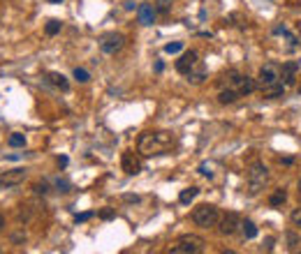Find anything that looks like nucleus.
I'll list each match as a JSON object with an SVG mask.
<instances>
[{
  "instance_id": "obj_14",
  "label": "nucleus",
  "mask_w": 301,
  "mask_h": 254,
  "mask_svg": "<svg viewBox=\"0 0 301 254\" xmlns=\"http://www.w3.org/2000/svg\"><path fill=\"white\" fill-rule=\"evenodd\" d=\"M255 88H257V83L250 79V77H239V81H236V90H239V95H250Z\"/></svg>"
},
{
  "instance_id": "obj_9",
  "label": "nucleus",
  "mask_w": 301,
  "mask_h": 254,
  "mask_svg": "<svg viewBox=\"0 0 301 254\" xmlns=\"http://www.w3.org/2000/svg\"><path fill=\"white\" fill-rule=\"evenodd\" d=\"M197 65H199V60H197V53L195 51H186L181 58L176 60V70L183 74V77H188L190 72L195 70Z\"/></svg>"
},
{
  "instance_id": "obj_35",
  "label": "nucleus",
  "mask_w": 301,
  "mask_h": 254,
  "mask_svg": "<svg viewBox=\"0 0 301 254\" xmlns=\"http://www.w3.org/2000/svg\"><path fill=\"white\" fill-rule=\"evenodd\" d=\"M299 93H301V86H299Z\"/></svg>"
},
{
  "instance_id": "obj_32",
  "label": "nucleus",
  "mask_w": 301,
  "mask_h": 254,
  "mask_svg": "<svg viewBox=\"0 0 301 254\" xmlns=\"http://www.w3.org/2000/svg\"><path fill=\"white\" fill-rule=\"evenodd\" d=\"M5 229V215H0V231Z\"/></svg>"
},
{
  "instance_id": "obj_30",
  "label": "nucleus",
  "mask_w": 301,
  "mask_h": 254,
  "mask_svg": "<svg viewBox=\"0 0 301 254\" xmlns=\"http://www.w3.org/2000/svg\"><path fill=\"white\" fill-rule=\"evenodd\" d=\"M100 217H102V219H111V217H114V211H109V208H107V211L100 213Z\"/></svg>"
},
{
  "instance_id": "obj_24",
  "label": "nucleus",
  "mask_w": 301,
  "mask_h": 254,
  "mask_svg": "<svg viewBox=\"0 0 301 254\" xmlns=\"http://www.w3.org/2000/svg\"><path fill=\"white\" fill-rule=\"evenodd\" d=\"M46 35H58V33H61V21H49V23H46Z\"/></svg>"
},
{
  "instance_id": "obj_3",
  "label": "nucleus",
  "mask_w": 301,
  "mask_h": 254,
  "mask_svg": "<svg viewBox=\"0 0 301 254\" xmlns=\"http://www.w3.org/2000/svg\"><path fill=\"white\" fill-rule=\"evenodd\" d=\"M269 180V169L262 164V162H255L253 167L248 169V194H259V190L266 185Z\"/></svg>"
},
{
  "instance_id": "obj_29",
  "label": "nucleus",
  "mask_w": 301,
  "mask_h": 254,
  "mask_svg": "<svg viewBox=\"0 0 301 254\" xmlns=\"http://www.w3.org/2000/svg\"><path fill=\"white\" fill-rule=\"evenodd\" d=\"M90 217H93V213H81V215H77V222H86Z\"/></svg>"
},
{
  "instance_id": "obj_15",
  "label": "nucleus",
  "mask_w": 301,
  "mask_h": 254,
  "mask_svg": "<svg viewBox=\"0 0 301 254\" xmlns=\"http://www.w3.org/2000/svg\"><path fill=\"white\" fill-rule=\"evenodd\" d=\"M239 231H241V236H243V240H253V238L257 236V227L250 222V219H241Z\"/></svg>"
},
{
  "instance_id": "obj_1",
  "label": "nucleus",
  "mask_w": 301,
  "mask_h": 254,
  "mask_svg": "<svg viewBox=\"0 0 301 254\" xmlns=\"http://www.w3.org/2000/svg\"><path fill=\"white\" fill-rule=\"evenodd\" d=\"M172 146V134L169 132H144L139 137L137 148L142 155H158Z\"/></svg>"
},
{
  "instance_id": "obj_20",
  "label": "nucleus",
  "mask_w": 301,
  "mask_h": 254,
  "mask_svg": "<svg viewBox=\"0 0 301 254\" xmlns=\"http://www.w3.org/2000/svg\"><path fill=\"white\" fill-rule=\"evenodd\" d=\"M204 79H206V70H204V67H199V65H197L195 70L188 74V81H193V83H202Z\"/></svg>"
},
{
  "instance_id": "obj_5",
  "label": "nucleus",
  "mask_w": 301,
  "mask_h": 254,
  "mask_svg": "<svg viewBox=\"0 0 301 254\" xmlns=\"http://www.w3.org/2000/svg\"><path fill=\"white\" fill-rule=\"evenodd\" d=\"M280 81V67L274 65V62H266L262 65V70H259V77H257V86L259 88H266V86H274Z\"/></svg>"
},
{
  "instance_id": "obj_22",
  "label": "nucleus",
  "mask_w": 301,
  "mask_h": 254,
  "mask_svg": "<svg viewBox=\"0 0 301 254\" xmlns=\"http://www.w3.org/2000/svg\"><path fill=\"white\" fill-rule=\"evenodd\" d=\"M172 5H174V0H158V2H155V9L162 12V14H169V12H172Z\"/></svg>"
},
{
  "instance_id": "obj_33",
  "label": "nucleus",
  "mask_w": 301,
  "mask_h": 254,
  "mask_svg": "<svg viewBox=\"0 0 301 254\" xmlns=\"http://www.w3.org/2000/svg\"><path fill=\"white\" fill-rule=\"evenodd\" d=\"M46 2H63V0H46Z\"/></svg>"
},
{
  "instance_id": "obj_11",
  "label": "nucleus",
  "mask_w": 301,
  "mask_h": 254,
  "mask_svg": "<svg viewBox=\"0 0 301 254\" xmlns=\"http://www.w3.org/2000/svg\"><path fill=\"white\" fill-rule=\"evenodd\" d=\"M121 167H123V171L128 176H134L139 174V169H142V164H139V159L134 157V153H123V159H121Z\"/></svg>"
},
{
  "instance_id": "obj_13",
  "label": "nucleus",
  "mask_w": 301,
  "mask_h": 254,
  "mask_svg": "<svg viewBox=\"0 0 301 254\" xmlns=\"http://www.w3.org/2000/svg\"><path fill=\"white\" fill-rule=\"evenodd\" d=\"M239 90L236 88H220V93H218V102L220 104H232V102H236L239 99Z\"/></svg>"
},
{
  "instance_id": "obj_34",
  "label": "nucleus",
  "mask_w": 301,
  "mask_h": 254,
  "mask_svg": "<svg viewBox=\"0 0 301 254\" xmlns=\"http://www.w3.org/2000/svg\"><path fill=\"white\" fill-rule=\"evenodd\" d=\"M299 194H301V178H299Z\"/></svg>"
},
{
  "instance_id": "obj_36",
  "label": "nucleus",
  "mask_w": 301,
  "mask_h": 254,
  "mask_svg": "<svg viewBox=\"0 0 301 254\" xmlns=\"http://www.w3.org/2000/svg\"><path fill=\"white\" fill-rule=\"evenodd\" d=\"M0 252H2V250H0Z\"/></svg>"
},
{
  "instance_id": "obj_8",
  "label": "nucleus",
  "mask_w": 301,
  "mask_h": 254,
  "mask_svg": "<svg viewBox=\"0 0 301 254\" xmlns=\"http://www.w3.org/2000/svg\"><path fill=\"white\" fill-rule=\"evenodd\" d=\"M26 178H28L26 169H12V171H5V174H0V190H2V187H12V185L23 183Z\"/></svg>"
},
{
  "instance_id": "obj_6",
  "label": "nucleus",
  "mask_w": 301,
  "mask_h": 254,
  "mask_svg": "<svg viewBox=\"0 0 301 254\" xmlns=\"http://www.w3.org/2000/svg\"><path fill=\"white\" fill-rule=\"evenodd\" d=\"M123 46H125V37L121 35V33H109V35H105L100 39V49H102V53H107V56L118 53Z\"/></svg>"
},
{
  "instance_id": "obj_2",
  "label": "nucleus",
  "mask_w": 301,
  "mask_h": 254,
  "mask_svg": "<svg viewBox=\"0 0 301 254\" xmlns=\"http://www.w3.org/2000/svg\"><path fill=\"white\" fill-rule=\"evenodd\" d=\"M193 222L202 229L218 227V222H220V211H218L215 206H211V203H202V206H197L195 211H193Z\"/></svg>"
},
{
  "instance_id": "obj_7",
  "label": "nucleus",
  "mask_w": 301,
  "mask_h": 254,
  "mask_svg": "<svg viewBox=\"0 0 301 254\" xmlns=\"http://www.w3.org/2000/svg\"><path fill=\"white\" fill-rule=\"evenodd\" d=\"M239 224H241V219L236 213H225L220 217V222H218V229H220L222 236H232V234L239 231Z\"/></svg>"
},
{
  "instance_id": "obj_10",
  "label": "nucleus",
  "mask_w": 301,
  "mask_h": 254,
  "mask_svg": "<svg viewBox=\"0 0 301 254\" xmlns=\"http://www.w3.org/2000/svg\"><path fill=\"white\" fill-rule=\"evenodd\" d=\"M137 17H139V23H142V26H153V23H155V17H158V9H155V5L144 2V5H139V9H137Z\"/></svg>"
},
{
  "instance_id": "obj_19",
  "label": "nucleus",
  "mask_w": 301,
  "mask_h": 254,
  "mask_svg": "<svg viewBox=\"0 0 301 254\" xmlns=\"http://www.w3.org/2000/svg\"><path fill=\"white\" fill-rule=\"evenodd\" d=\"M197 192H199L197 187H186V190H181V194H178V201H181V203H190L197 196Z\"/></svg>"
},
{
  "instance_id": "obj_31",
  "label": "nucleus",
  "mask_w": 301,
  "mask_h": 254,
  "mask_svg": "<svg viewBox=\"0 0 301 254\" xmlns=\"http://www.w3.org/2000/svg\"><path fill=\"white\" fill-rule=\"evenodd\" d=\"M12 240H14V243H19V240H26V234H14V236H12Z\"/></svg>"
},
{
  "instance_id": "obj_17",
  "label": "nucleus",
  "mask_w": 301,
  "mask_h": 254,
  "mask_svg": "<svg viewBox=\"0 0 301 254\" xmlns=\"http://www.w3.org/2000/svg\"><path fill=\"white\" fill-rule=\"evenodd\" d=\"M285 201H287V192H285L283 187H280V190H274V194L269 196V203H271L274 208H280Z\"/></svg>"
},
{
  "instance_id": "obj_18",
  "label": "nucleus",
  "mask_w": 301,
  "mask_h": 254,
  "mask_svg": "<svg viewBox=\"0 0 301 254\" xmlns=\"http://www.w3.org/2000/svg\"><path fill=\"white\" fill-rule=\"evenodd\" d=\"M262 93H264V97H280L285 93V83H274V86H266V88H262Z\"/></svg>"
},
{
  "instance_id": "obj_12",
  "label": "nucleus",
  "mask_w": 301,
  "mask_h": 254,
  "mask_svg": "<svg viewBox=\"0 0 301 254\" xmlns=\"http://www.w3.org/2000/svg\"><path fill=\"white\" fill-rule=\"evenodd\" d=\"M297 70H299V62H285L283 65V70H280V79H283L285 88L294 86V81H297Z\"/></svg>"
},
{
  "instance_id": "obj_23",
  "label": "nucleus",
  "mask_w": 301,
  "mask_h": 254,
  "mask_svg": "<svg viewBox=\"0 0 301 254\" xmlns=\"http://www.w3.org/2000/svg\"><path fill=\"white\" fill-rule=\"evenodd\" d=\"M74 79L79 81V83H86V81H90V74L84 67H74Z\"/></svg>"
},
{
  "instance_id": "obj_16",
  "label": "nucleus",
  "mask_w": 301,
  "mask_h": 254,
  "mask_svg": "<svg viewBox=\"0 0 301 254\" xmlns=\"http://www.w3.org/2000/svg\"><path fill=\"white\" fill-rule=\"evenodd\" d=\"M46 79L51 81V83L58 88V90H63V93H67V90H70V83H67V79H65L63 74H58V72H49V74H46Z\"/></svg>"
},
{
  "instance_id": "obj_25",
  "label": "nucleus",
  "mask_w": 301,
  "mask_h": 254,
  "mask_svg": "<svg viewBox=\"0 0 301 254\" xmlns=\"http://www.w3.org/2000/svg\"><path fill=\"white\" fill-rule=\"evenodd\" d=\"M181 49H183V42H169L165 46V53H178Z\"/></svg>"
},
{
  "instance_id": "obj_4",
  "label": "nucleus",
  "mask_w": 301,
  "mask_h": 254,
  "mask_svg": "<svg viewBox=\"0 0 301 254\" xmlns=\"http://www.w3.org/2000/svg\"><path fill=\"white\" fill-rule=\"evenodd\" d=\"M204 250V238L195 234H186L178 238V243L172 247V254H199Z\"/></svg>"
},
{
  "instance_id": "obj_21",
  "label": "nucleus",
  "mask_w": 301,
  "mask_h": 254,
  "mask_svg": "<svg viewBox=\"0 0 301 254\" xmlns=\"http://www.w3.org/2000/svg\"><path fill=\"white\" fill-rule=\"evenodd\" d=\"M7 143L12 146V148H23V146H26V137H23V134H19V132H14V134H9Z\"/></svg>"
},
{
  "instance_id": "obj_26",
  "label": "nucleus",
  "mask_w": 301,
  "mask_h": 254,
  "mask_svg": "<svg viewBox=\"0 0 301 254\" xmlns=\"http://www.w3.org/2000/svg\"><path fill=\"white\" fill-rule=\"evenodd\" d=\"M287 243H290L292 250H297V245H299V236H297L294 231H287Z\"/></svg>"
},
{
  "instance_id": "obj_28",
  "label": "nucleus",
  "mask_w": 301,
  "mask_h": 254,
  "mask_svg": "<svg viewBox=\"0 0 301 254\" xmlns=\"http://www.w3.org/2000/svg\"><path fill=\"white\" fill-rule=\"evenodd\" d=\"M46 192H49V185H46V183L35 185V194H46Z\"/></svg>"
},
{
  "instance_id": "obj_27",
  "label": "nucleus",
  "mask_w": 301,
  "mask_h": 254,
  "mask_svg": "<svg viewBox=\"0 0 301 254\" xmlns=\"http://www.w3.org/2000/svg\"><path fill=\"white\" fill-rule=\"evenodd\" d=\"M290 219H292L294 227L301 229V208H297V211H292V215H290Z\"/></svg>"
}]
</instances>
